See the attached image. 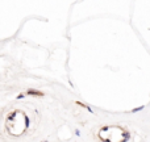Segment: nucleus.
<instances>
[{
    "label": "nucleus",
    "mask_w": 150,
    "mask_h": 142,
    "mask_svg": "<svg viewBox=\"0 0 150 142\" xmlns=\"http://www.w3.org/2000/svg\"><path fill=\"white\" fill-rule=\"evenodd\" d=\"M99 137H100V139H101V142L105 141V139H109V126H105V128L100 129Z\"/></svg>",
    "instance_id": "1"
},
{
    "label": "nucleus",
    "mask_w": 150,
    "mask_h": 142,
    "mask_svg": "<svg viewBox=\"0 0 150 142\" xmlns=\"http://www.w3.org/2000/svg\"><path fill=\"white\" fill-rule=\"evenodd\" d=\"M26 93L30 95V96H42V95H44L41 91H37V89H28Z\"/></svg>",
    "instance_id": "2"
},
{
    "label": "nucleus",
    "mask_w": 150,
    "mask_h": 142,
    "mask_svg": "<svg viewBox=\"0 0 150 142\" xmlns=\"http://www.w3.org/2000/svg\"><path fill=\"white\" fill-rule=\"evenodd\" d=\"M130 139V133L129 131H124V134H123V142H126V141H129Z\"/></svg>",
    "instance_id": "3"
},
{
    "label": "nucleus",
    "mask_w": 150,
    "mask_h": 142,
    "mask_svg": "<svg viewBox=\"0 0 150 142\" xmlns=\"http://www.w3.org/2000/svg\"><path fill=\"white\" fill-rule=\"evenodd\" d=\"M29 125H30V121H29V117L26 115H24V126H25L26 129L29 128Z\"/></svg>",
    "instance_id": "4"
},
{
    "label": "nucleus",
    "mask_w": 150,
    "mask_h": 142,
    "mask_svg": "<svg viewBox=\"0 0 150 142\" xmlns=\"http://www.w3.org/2000/svg\"><path fill=\"white\" fill-rule=\"evenodd\" d=\"M142 109H144V105H142V107H137V108H134V109H132V113H137V112H141Z\"/></svg>",
    "instance_id": "5"
},
{
    "label": "nucleus",
    "mask_w": 150,
    "mask_h": 142,
    "mask_svg": "<svg viewBox=\"0 0 150 142\" xmlns=\"http://www.w3.org/2000/svg\"><path fill=\"white\" fill-rule=\"evenodd\" d=\"M75 134H76V136H78V137H79V136H80V131H79V130H78V129H76V130H75Z\"/></svg>",
    "instance_id": "6"
},
{
    "label": "nucleus",
    "mask_w": 150,
    "mask_h": 142,
    "mask_svg": "<svg viewBox=\"0 0 150 142\" xmlns=\"http://www.w3.org/2000/svg\"><path fill=\"white\" fill-rule=\"evenodd\" d=\"M23 97H24V93H21V95H18L17 96V99H23Z\"/></svg>",
    "instance_id": "7"
},
{
    "label": "nucleus",
    "mask_w": 150,
    "mask_h": 142,
    "mask_svg": "<svg viewBox=\"0 0 150 142\" xmlns=\"http://www.w3.org/2000/svg\"><path fill=\"white\" fill-rule=\"evenodd\" d=\"M86 108H87V110H88L89 113H92V109H91V108H89V107H86Z\"/></svg>",
    "instance_id": "8"
}]
</instances>
